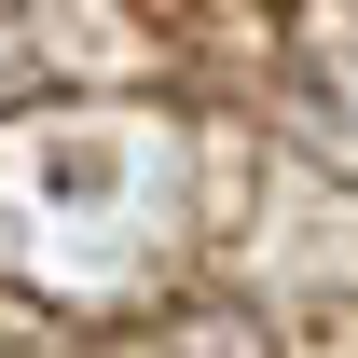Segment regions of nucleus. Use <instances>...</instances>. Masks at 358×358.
Returning a JSON list of instances; mask_svg holds the SVG:
<instances>
[{
  "label": "nucleus",
  "mask_w": 358,
  "mask_h": 358,
  "mask_svg": "<svg viewBox=\"0 0 358 358\" xmlns=\"http://www.w3.org/2000/svg\"><path fill=\"white\" fill-rule=\"evenodd\" d=\"M110 358H275V331L234 317V303H166L138 331H110Z\"/></svg>",
  "instance_id": "nucleus-1"
}]
</instances>
